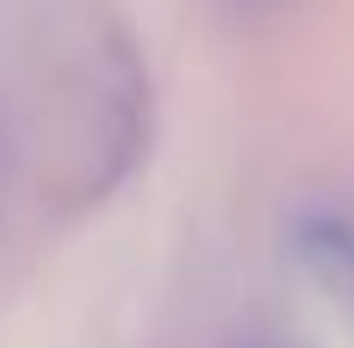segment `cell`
I'll return each instance as SVG.
<instances>
[{
    "instance_id": "1",
    "label": "cell",
    "mask_w": 354,
    "mask_h": 348,
    "mask_svg": "<svg viewBox=\"0 0 354 348\" xmlns=\"http://www.w3.org/2000/svg\"><path fill=\"white\" fill-rule=\"evenodd\" d=\"M299 243V262L311 268V280H324L336 299L354 305V212H336V205H311L292 230Z\"/></svg>"
},
{
    "instance_id": "2",
    "label": "cell",
    "mask_w": 354,
    "mask_h": 348,
    "mask_svg": "<svg viewBox=\"0 0 354 348\" xmlns=\"http://www.w3.org/2000/svg\"><path fill=\"white\" fill-rule=\"evenodd\" d=\"M236 12H274V6H286V0H230Z\"/></svg>"
}]
</instances>
